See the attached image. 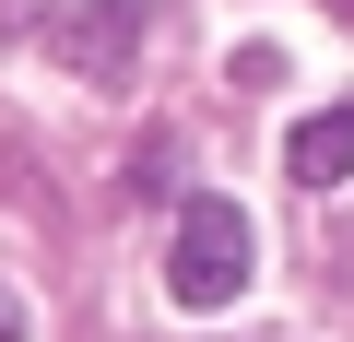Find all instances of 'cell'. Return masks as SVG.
<instances>
[{"mask_svg": "<svg viewBox=\"0 0 354 342\" xmlns=\"http://www.w3.org/2000/svg\"><path fill=\"white\" fill-rule=\"evenodd\" d=\"M165 295H177V307H236V295H248V213H236V201H189V213H177Z\"/></svg>", "mask_w": 354, "mask_h": 342, "instance_id": "6da1fadb", "label": "cell"}, {"mask_svg": "<svg viewBox=\"0 0 354 342\" xmlns=\"http://www.w3.org/2000/svg\"><path fill=\"white\" fill-rule=\"evenodd\" d=\"M142 36H153V0H71V12L48 24L59 71H83L95 95H118V83L142 71Z\"/></svg>", "mask_w": 354, "mask_h": 342, "instance_id": "7a4b0ae2", "label": "cell"}, {"mask_svg": "<svg viewBox=\"0 0 354 342\" xmlns=\"http://www.w3.org/2000/svg\"><path fill=\"white\" fill-rule=\"evenodd\" d=\"M283 165H295V189H342V178H354V95H342V106H319V118H295Z\"/></svg>", "mask_w": 354, "mask_h": 342, "instance_id": "3957f363", "label": "cell"}]
</instances>
